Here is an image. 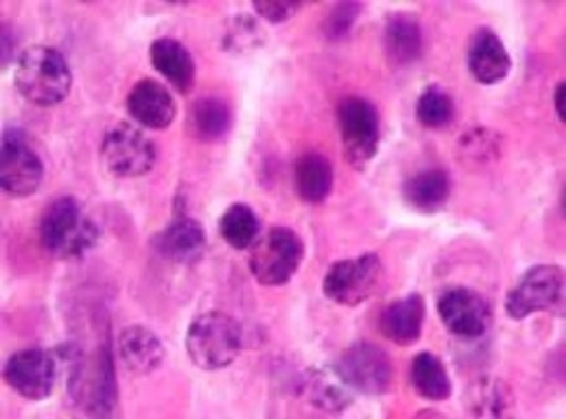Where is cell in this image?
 <instances>
[{
    "instance_id": "cell-16",
    "label": "cell",
    "mask_w": 566,
    "mask_h": 419,
    "mask_svg": "<svg viewBox=\"0 0 566 419\" xmlns=\"http://www.w3.org/2000/svg\"><path fill=\"white\" fill-rule=\"evenodd\" d=\"M426 321V300L411 292L403 298L392 300L378 317L380 334L397 346H411L422 338Z\"/></svg>"
},
{
    "instance_id": "cell-6",
    "label": "cell",
    "mask_w": 566,
    "mask_h": 419,
    "mask_svg": "<svg viewBox=\"0 0 566 419\" xmlns=\"http://www.w3.org/2000/svg\"><path fill=\"white\" fill-rule=\"evenodd\" d=\"M565 306V271L558 264L531 266L507 292L506 315L525 321L535 313H554Z\"/></svg>"
},
{
    "instance_id": "cell-11",
    "label": "cell",
    "mask_w": 566,
    "mask_h": 419,
    "mask_svg": "<svg viewBox=\"0 0 566 419\" xmlns=\"http://www.w3.org/2000/svg\"><path fill=\"white\" fill-rule=\"evenodd\" d=\"M61 359L44 348H23L4 363V381L25 400L49 399L60 378Z\"/></svg>"
},
{
    "instance_id": "cell-32",
    "label": "cell",
    "mask_w": 566,
    "mask_h": 419,
    "mask_svg": "<svg viewBox=\"0 0 566 419\" xmlns=\"http://www.w3.org/2000/svg\"><path fill=\"white\" fill-rule=\"evenodd\" d=\"M0 49H2V70H7L13 61H20V36L11 23H2V34H0Z\"/></svg>"
},
{
    "instance_id": "cell-9",
    "label": "cell",
    "mask_w": 566,
    "mask_h": 419,
    "mask_svg": "<svg viewBox=\"0 0 566 419\" xmlns=\"http://www.w3.org/2000/svg\"><path fill=\"white\" fill-rule=\"evenodd\" d=\"M44 164L30 145L28 135L18 128H4L0 143V185L11 198H30L41 189Z\"/></svg>"
},
{
    "instance_id": "cell-26",
    "label": "cell",
    "mask_w": 566,
    "mask_h": 419,
    "mask_svg": "<svg viewBox=\"0 0 566 419\" xmlns=\"http://www.w3.org/2000/svg\"><path fill=\"white\" fill-rule=\"evenodd\" d=\"M261 219L248 203H231L219 220L224 243L233 250H250L261 238Z\"/></svg>"
},
{
    "instance_id": "cell-10",
    "label": "cell",
    "mask_w": 566,
    "mask_h": 419,
    "mask_svg": "<svg viewBox=\"0 0 566 419\" xmlns=\"http://www.w3.org/2000/svg\"><path fill=\"white\" fill-rule=\"evenodd\" d=\"M382 275V260L374 252L338 260L325 273L324 296L340 306L357 308L374 296Z\"/></svg>"
},
{
    "instance_id": "cell-22",
    "label": "cell",
    "mask_w": 566,
    "mask_h": 419,
    "mask_svg": "<svg viewBox=\"0 0 566 419\" xmlns=\"http://www.w3.org/2000/svg\"><path fill=\"white\" fill-rule=\"evenodd\" d=\"M449 198H451V180L441 168H428L405 180V203L420 214L441 212Z\"/></svg>"
},
{
    "instance_id": "cell-20",
    "label": "cell",
    "mask_w": 566,
    "mask_h": 419,
    "mask_svg": "<svg viewBox=\"0 0 566 419\" xmlns=\"http://www.w3.org/2000/svg\"><path fill=\"white\" fill-rule=\"evenodd\" d=\"M233 126V109L227 101L206 95L193 101L187 114V133L200 143L223 140Z\"/></svg>"
},
{
    "instance_id": "cell-4",
    "label": "cell",
    "mask_w": 566,
    "mask_h": 419,
    "mask_svg": "<svg viewBox=\"0 0 566 419\" xmlns=\"http://www.w3.org/2000/svg\"><path fill=\"white\" fill-rule=\"evenodd\" d=\"M304 260V241L290 227H271L250 248V273L264 287H282L294 280Z\"/></svg>"
},
{
    "instance_id": "cell-14",
    "label": "cell",
    "mask_w": 566,
    "mask_h": 419,
    "mask_svg": "<svg viewBox=\"0 0 566 419\" xmlns=\"http://www.w3.org/2000/svg\"><path fill=\"white\" fill-rule=\"evenodd\" d=\"M128 116L147 130H166L177 121V101L163 82L143 78L126 97Z\"/></svg>"
},
{
    "instance_id": "cell-27",
    "label": "cell",
    "mask_w": 566,
    "mask_h": 419,
    "mask_svg": "<svg viewBox=\"0 0 566 419\" xmlns=\"http://www.w3.org/2000/svg\"><path fill=\"white\" fill-rule=\"evenodd\" d=\"M224 53L231 55H250L266 44V34H264L261 21L248 13L233 15L224 21L223 39Z\"/></svg>"
},
{
    "instance_id": "cell-30",
    "label": "cell",
    "mask_w": 566,
    "mask_h": 419,
    "mask_svg": "<svg viewBox=\"0 0 566 419\" xmlns=\"http://www.w3.org/2000/svg\"><path fill=\"white\" fill-rule=\"evenodd\" d=\"M361 13H364V2L344 0V2L332 4L324 20L325 39L332 42L344 41L355 28L357 20L361 18Z\"/></svg>"
},
{
    "instance_id": "cell-18",
    "label": "cell",
    "mask_w": 566,
    "mask_h": 419,
    "mask_svg": "<svg viewBox=\"0 0 566 419\" xmlns=\"http://www.w3.org/2000/svg\"><path fill=\"white\" fill-rule=\"evenodd\" d=\"M424 28L409 13H390L385 21L386 60L392 67H409L424 57Z\"/></svg>"
},
{
    "instance_id": "cell-12",
    "label": "cell",
    "mask_w": 566,
    "mask_h": 419,
    "mask_svg": "<svg viewBox=\"0 0 566 419\" xmlns=\"http://www.w3.org/2000/svg\"><path fill=\"white\" fill-rule=\"evenodd\" d=\"M437 313L447 332L465 342L483 338L493 321L489 300L470 287L446 290L437 300Z\"/></svg>"
},
{
    "instance_id": "cell-2",
    "label": "cell",
    "mask_w": 566,
    "mask_h": 419,
    "mask_svg": "<svg viewBox=\"0 0 566 419\" xmlns=\"http://www.w3.org/2000/svg\"><path fill=\"white\" fill-rule=\"evenodd\" d=\"M72 67L57 49L34 44L21 51L15 67V88L23 99L39 107H53L72 91Z\"/></svg>"
},
{
    "instance_id": "cell-7",
    "label": "cell",
    "mask_w": 566,
    "mask_h": 419,
    "mask_svg": "<svg viewBox=\"0 0 566 419\" xmlns=\"http://www.w3.org/2000/svg\"><path fill=\"white\" fill-rule=\"evenodd\" d=\"M334 374L365 397H385L395 384V365L385 348L374 342L350 344L334 365Z\"/></svg>"
},
{
    "instance_id": "cell-25",
    "label": "cell",
    "mask_w": 566,
    "mask_h": 419,
    "mask_svg": "<svg viewBox=\"0 0 566 419\" xmlns=\"http://www.w3.org/2000/svg\"><path fill=\"white\" fill-rule=\"evenodd\" d=\"M411 386L418 392L420 399L430 400V402H443L451 397L453 384L449 378L446 363L434 353H420L411 360L409 369Z\"/></svg>"
},
{
    "instance_id": "cell-24",
    "label": "cell",
    "mask_w": 566,
    "mask_h": 419,
    "mask_svg": "<svg viewBox=\"0 0 566 419\" xmlns=\"http://www.w3.org/2000/svg\"><path fill=\"white\" fill-rule=\"evenodd\" d=\"M301 392L304 399L311 402V407H315L325 416H343L353 405V390L336 374L332 378L322 369L306 371V376L301 379Z\"/></svg>"
},
{
    "instance_id": "cell-31",
    "label": "cell",
    "mask_w": 566,
    "mask_h": 419,
    "mask_svg": "<svg viewBox=\"0 0 566 419\" xmlns=\"http://www.w3.org/2000/svg\"><path fill=\"white\" fill-rule=\"evenodd\" d=\"M252 7L259 18H263L264 21H269L273 25H280L283 21L292 20L304 4L296 0H254Z\"/></svg>"
},
{
    "instance_id": "cell-15",
    "label": "cell",
    "mask_w": 566,
    "mask_h": 419,
    "mask_svg": "<svg viewBox=\"0 0 566 419\" xmlns=\"http://www.w3.org/2000/svg\"><path fill=\"white\" fill-rule=\"evenodd\" d=\"M208 248V235L200 220L177 217L154 238V250L175 264H196Z\"/></svg>"
},
{
    "instance_id": "cell-23",
    "label": "cell",
    "mask_w": 566,
    "mask_h": 419,
    "mask_svg": "<svg viewBox=\"0 0 566 419\" xmlns=\"http://www.w3.org/2000/svg\"><path fill=\"white\" fill-rule=\"evenodd\" d=\"M334 187V168L324 154L306 151L294 161V189L301 200L317 206L324 203Z\"/></svg>"
},
{
    "instance_id": "cell-5",
    "label": "cell",
    "mask_w": 566,
    "mask_h": 419,
    "mask_svg": "<svg viewBox=\"0 0 566 419\" xmlns=\"http://www.w3.org/2000/svg\"><path fill=\"white\" fill-rule=\"evenodd\" d=\"M338 126L344 158L355 170H365L378 156L382 140L378 107L365 97H344L338 105Z\"/></svg>"
},
{
    "instance_id": "cell-17",
    "label": "cell",
    "mask_w": 566,
    "mask_h": 419,
    "mask_svg": "<svg viewBox=\"0 0 566 419\" xmlns=\"http://www.w3.org/2000/svg\"><path fill=\"white\" fill-rule=\"evenodd\" d=\"M118 357L128 374L151 376L166 360V348L156 332L145 325H128L118 338Z\"/></svg>"
},
{
    "instance_id": "cell-8",
    "label": "cell",
    "mask_w": 566,
    "mask_h": 419,
    "mask_svg": "<svg viewBox=\"0 0 566 419\" xmlns=\"http://www.w3.org/2000/svg\"><path fill=\"white\" fill-rule=\"evenodd\" d=\"M102 158L112 177L139 179L154 170L158 149L142 128L130 122H118L103 137Z\"/></svg>"
},
{
    "instance_id": "cell-13",
    "label": "cell",
    "mask_w": 566,
    "mask_h": 419,
    "mask_svg": "<svg viewBox=\"0 0 566 419\" xmlns=\"http://www.w3.org/2000/svg\"><path fill=\"white\" fill-rule=\"evenodd\" d=\"M465 65L479 84L495 86L510 76L512 57L504 41L491 28H479L468 42Z\"/></svg>"
},
{
    "instance_id": "cell-28",
    "label": "cell",
    "mask_w": 566,
    "mask_h": 419,
    "mask_svg": "<svg viewBox=\"0 0 566 419\" xmlns=\"http://www.w3.org/2000/svg\"><path fill=\"white\" fill-rule=\"evenodd\" d=\"M416 121L428 130H441L455 121V101L443 86L430 84L416 101Z\"/></svg>"
},
{
    "instance_id": "cell-29",
    "label": "cell",
    "mask_w": 566,
    "mask_h": 419,
    "mask_svg": "<svg viewBox=\"0 0 566 419\" xmlns=\"http://www.w3.org/2000/svg\"><path fill=\"white\" fill-rule=\"evenodd\" d=\"M500 145L502 139L497 137V133L485 126H474L462 135L458 149L460 158L468 164H489L500 158Z\"/></svg>"
},
{
    "instance_id": "cell-33",
    "label": "cell",
    "mask_w": 566,
    "mask_h": 419,
    "mask_svg": "<svg viewBox=\"0 0 566 419\" xmlns=\"http://www.w3.org/2000/svg\"><path fill=\"white\" fill-rule=\"evenodd\" d=\"M566 84L565 82H558L556 88H554V109H556V116L558 121L565 124L566 122Z\"/></svg>"
},
{
    "instance_id": "cell-3",
    "label": "cell",
    "mask_w": 566,
    "mask_h": 419,
    "mask_svg": "<svg viewBox=\"0 0 566 419\" xmlns=\"http://www.w3.org/2000/svg\"><path fill=\"white\" fill-rule=\"evenodd\" d=\"M243 332L240 321L223 311H208L189 323L185 348L191 363L203 371H221L240 357Z\"/></svg>"
},
{
    "instance_id": "cell-21",
    "label": "cell",
    "mask_w": 566,
    "mask_h": 419,
    "mask_svg": "<svg viewBox=\"0 0 566 419\" xmlns=\"http://www.w3.org/2000/svg\"><path fill=\"white\" fill-rule=\"evenodd\" d=\"M464 405L472 418H507L514 409V395L504 379L481 376L465 388Z\"/></svg>"
},
{
    "instance_id": "cell-1",
    "label": "cell",
    "mask_w": 566,
    "mask_h": 419,
    "mask_svg": "<svg viewBox=\"0 0 566 419\" xmlns=\"http://www.w3.org/2000/svg\"><path fill=\"white\" fill-rule=\"evenodd\" d=\"M102 240V224L91 219L81 201L61 196L51 201L41 219L42 248L65 260L84 259Z\"/></svg>"
},
{
    "instance_id": "cell-19",
    "label": "cell",
    "mask_w": 566,
    "mask_h": 419,
    "mask_svg": "<svg viewBox=\"0 0 566 419\" xmlns=\"http://www.w3.org/2000/svg\"><path fill=\"white\" fill-rule=\"evenodd\" d=\"M149 61L175 91L181 95H189L193 91L198 70L193 55L181 41L168 36L156 39L149 46Z\"/></svg>"
}]
</instances>
